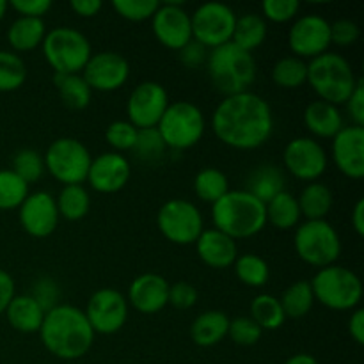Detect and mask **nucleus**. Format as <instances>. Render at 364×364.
Returning a JSON list of instances; mask_svg holds the SVG:
<instances>
[{
	"label": "nucleus",
	"mask_w": 364,
	"mask_h": 364,
	"mask_svg": "<svg viewBox=\"0 0 364 364\" xmlns=\"http://www.w3.org/2000/svg\"><path fill=\"white\" fill-rule=\"evenodd\" d=\"M46 32L43 18L18 16L7 28V43L16 52H32L43 45Z\"/></svg>",
	"instance_id": "27"
},
{
	"label": "nucleus",
	"mask_w": 364,
	"mask_h": 364,
	"mask_svg": "<svg viewBox=\"0 0 364 364\" xmlns=\"http://www.w3.org/2000/svg\"><path fill=\"white\" fill-rule=\"evenodd\" d=\"M160 137L167 149L185 151L198 144L206 132V117L196 103L180 102L169 103L164 116L156 124Z\"/></svg>",
	"instance_id": "8"
},
{
	"label": "nucleus",
	"mask_w": 364,
	"mask_h": 364,
	"mask_svg": "<svg viewBox=\"0 0 364 364\" xmlns=\"http://www.w3.org/2000/svg\"><path fill=\"white\" fill-rule=\"evenodd\" d=\"M55 198L46 191L31 192L18 208V220L25 233L32 238H46L59 224Z\"/></svg>",
	"instance_id": "19"
},
{
	"label": "nucleus",
	"mask_w": 364,
	"mask_h": 364,
	"mask_svg": "<svg viewBox=\"0 0 364 364\" xmlns=\"http://www.w3.org/2000/svg\"><path fill=\"white\" fill-rule=\"evenodd\" d=\"M230 316L220 309H210L196 316L191 326V338L198 347L208 348L219 345L228 336Z\"/></svg>",
	"instance_id": "26"
},
{
	"label": "nucleus",
	"mask_w": 364,
	"mask_h": 364,
	"mask_svg": "<svg viewBox=\"0 0 364 364\" xmlns=\"http://www.w3.org/2000/svg\"><path fill=\"white\" fill-rule=\"evenodd\" d=\"M208 48L198 43L196 39L188 41L187 45L181 50H178V55H180V60L183 66L191 68V70H196V68L206 64V59H208Z\"/></svg>",
	"instance_id": "50"
},
{
	"label": "nucleus",
	"mask_w": 364,
	"mask_h": 364,
	"mask_svg": "<svg viewBox=\"0 0 364 364\" xmlns=\"http://www.w3.org/2000/svg\"><path fill=\"white\" fill-rule=\"evenodd\" d=\"M274 85L281 89H299L308 84V60L295 55H284L272 66Z\"/></svg>",
	"instance_id": "35"
},
{
	"label": "nucleus",
	"mask_w": 364,
	"mask_h": 364,
	"mask_svg": "<svg viewBox=\"0 0 364 364\" xmlns=\"http://www.w3.org/2000/svg\"><path fill=\"white\" fill-rule=\"evenodd\" d=\"M251 318L262 331H277L287 322L279 299L270 294H259L252 299Z\"/></svg>",
	"instance_id": "37"
},
{
	"label": "nucleus",
	"mask_w": 364,
	"mask_h": 364,
	"mask_svg": "<svg viewBox=\"0 0 364 364\" xmlns=\"http://www.w3.org/2000/svg\"><path fill=\"white\" fill-rule=\"evenodd\" d=\"M191 21L192 39L201 43L205 48L213 50L231 41L237 13L228 4L206 2L191 14Z\"/></svg>",
	"instance_id": "12"
},
{
	"label": "nucleus",
	"mask_w": 364,
	"mask_h": 364,
	"mask_svg": "<svg viewBox=\"0 0 364 364\" xmlns=\"http://www.w3.org/2000/svg\"><path fill=\"white\" fill-rule=\"evenodd\" d=\"M235 276L249 288H262L270 279V267L262 256L242 255L233 263Z\"/></svg>",
	"instance_id": "38"
},
{
	"label": "nucleus",
	"mask_w": 364,
	"mask_h": 364,
	"mask_svg": "<svg viewBox=\"0 0 364 364\" xmlns=\"http://www.w3.org/2000/svg\"><path fill=\"white\" fill-rule=\"evenodd\" d=\"M7 2L6 0H0V21H2V18L6 16V13H7Z\"/></svg>",
	"instance_id": "58"
},
{
	"label": "nucleus",
	"mask_w": 364,
	"mask_h": 364,
	"mask_svg": "<svg viewBox=\"0 0 364 364\" xmlns=\"http://www.w3.org/2000/svg\"><path fill=\"white\" fill-rule=\"evenodd\" d=\"M169 283L156 272H146L135 277L128 287V306L142 315H155L167 306Z\"/></svg>",
	"instance_id": "22"
},
{
	"label": "nucleus",
	"mask_w": 364,
	"mask_h": 364,
	"mask_svg": "<svg viewBox=\"0 0 364 364\" xmlns=\"http://www.w3.org/2000/svg\"><path fill=\"white\" fill-rule=\"evenodd\" d=\"M14 295H16V284H14V279L9 276V272L0 269V315L6 313L7 306L11 304Z\"/></svg>",
	"instance_id": "53"
},
{
	"label": "nucleus",
	"mask_w": 364,
	"mask_h": 364,
	"mask_svg": "<svg viewBox=\"0 0 364 364\" xmlns=\"http://www.w3.org/2000/svg\"><path fill=\"white\" fill-rule=\"evenodd\" d=\"M127 297L114 288H102L89 297L84 313L95 334H116L128 320Z\"/></svg>",
	"instance_id": "14"
},
{
	"label": "nucleus",
	"mask_w": 364,
	"mask_h": 364,
	"mask_svg": "<svg viewBox=\"0 0 364 364\" xmlns=\"http://www.w3.org/2000/svg\"><path fill=\"white\" fill-rule=\"evenodd\" d=\"M45 169L53 180L66 185H82L87 180L92 155L87 146L75 137H59L46 148Z\"/></svg>",
	"instance_id": "10"
},
{
	"label": "nucleus",
	"mask_w": 364,
	"mask_h": 364,
	"mask_svg": "<svg viewBox=\"0 0 364 364\" xmlns=\"http://www.w3.org/2000/svg\"><path fill=\"white\" fill-rule=\"evenodd\" d=\"M39 338L46 350L63 361H75L87 354L95 343V331L84 309L73 304H57L43 318Z\"/></svg>",
	"instance_id": "2"
},
{
	"label": "nucleus",
	"mask_w": 364,
	"mask_h": 364,
	"mask_svg": "<svg viewBox=\"0 0 364 364\" xmlns=\"http://www.w3.org/2000/svg\"><path fill=\"white\" fill-rule=\"evenodd\" d=\"M159 6V0H114L112 2L114 11L128 21L151 20Z\"/></svg>",
	"instance_id": "45"
},
{
	"label": "nucleus",
	"mask_w": 364,
	"mask_h": 364,
	"mask_svg": "<svg viewBox=\"0 0 364 364\" xmlns=\"http://www.w3.org/2000/svg\"><path fill=\"white\" fill-rule=\"evenodd\" d=\"M361 36V28L354 20L348 18H340V20L331 23V45L338 46H352L358 43Z\"/></svg>",
	"instance_id": "47"
},
{
	"label": "nucleus",
	"mask_w": 364,
	"mask_h": 364,
	"mask_svg": "<svg viewBox=\"0 0 364 364\" xmlns=\"http://www.w3.org/2000/svg\"><path fill=\"white\" fill-rule=\"evenodd\" d=\"M263 336V331L251 316H237L230 320L228 327V338L240 347H252L258 343Z\"/></svg>",
	"instance_id": "44"
},
{
	"label": "nucleus",
	"mask_w": 364,
	"mask_h": 364,
	"mask_svg": "<svg viewBox=\"0 0 364 364\" xmlns=\"http://www.w3.org/2000/svg\"><path fill=\"white\" fill-rule=\"evenodd\" d=\"M198 302V290L192 287L187 281H178V283L169 284V297H167V304L173 306L174 309H185L194 308Z\"/></svg>",
	"instance_id": "48"
},
{
	"label": "nucleus",
	"mask_w": 364,
	"mask_h": 364,
	"mask_svg": "<svg viewBox=\"0 0 364 364\" xmlns=\"http://www.w3.org/2000/svg\"><path fill=\"white\" fill-rule=\"evenodd\" d=\"M137 134L139 130L130 123V121L117 119L112 121V123L107 127L105 141L107 144L112 148V151L123 155L124 151H132V149H134L135 141H137Z\"/></svg>",
	"instance_id": "43"
},
{
	"label": "nucleus",
	"mask_w": 364,
	"mask_h": 364,
	"mask_svg": "<svg viewBox=\"0 0 364 364\" xmlns=\"http://www.w3.org/2000/svg\"><path fill=\"white\" fill-rule=\"evenodd\" d=\"M267 212V224H272L276 230L288 231L299 226L301 220V208H299V201L294 194L288 191L279 192L274 196L269 203H265Z\"/></svg>",
	"instance_id": "31"
},
{
	"label": "nucleus",
	"mask_w": 364,
	"mask_h": 364,
	"mask_svg": "<svg viewBox=\"0 0 364 364\" xmlns=\"http://www.w3.org/2000/svg\"><path fill=\"white\" fill-rule=\"evenodd\" d=\"M151 28L156 41L169 50H181L192 41L191 13L181 2L160 4L151 18Z\"/></svg>",
	"instance_id": "18"
},
{
	"label": "nucleus",
	"mask_w": 364,
	"mask_h": 364,
	"mask_svg": "<svg viewBox=\"0 0 364 364\" xmlns=\"http://www.w3.org/2000/svg\"><path fill=\"white\" fill-rule=\"evenodd\" d=\"M294 247L299 258L315 269L334 265L341 256V238L327 219L306 220L295 228Z\"/></svg>",
	"instance_id": "9"
},
{
	"label": "nucleus",
	"mask_w": 364,
	"mask_h": 364,
	"mask_svg": "<svg viewBox=\"0 0 364 364\" xmlns=\"http://www.w3.org/2000/svg\"><path fill=\"white\" fill-rule=\"evenodd\" d=\"M283 166L297 180L318 181L329 166V155L322 142L313 137H295L284 146Z\"/></svg>",
	"instance_id": "13"
},
{
	"label": "nucleus",
	"mask_w": 364,
	"mask_h": 364,
	"mask_svg": "<svg viewBox=\"0 0 364 364\" xmlns=\"http://www.w3.org/2000/svg\"><path fill=\"white\" fill-rule=\"evenodd\" d=\"M80 75L91 91L114 92L123 87L130 78V63L123 53L103 50L89 57Z\"/></svg>",
	"instance_id": "17"
},
{
	"label": "nucleus",
	"mask_w": 364,
	"mask_h": 364,
	"mask_svg": "<svg viewBox=\"0 0 364 364\" xmlns=\"http://www.w3.org/2000/svg\"><path fill=\"white\" fill-rule=\"evenodd\" d=\"M348 334L358 345L364 343V311L361 308H355L350 311L348 318Z\"/></svg>",
	"instance_id": "55"
},
{
	"label": "nucleus",
	"mask_w": 364,
	"mask_h": 364,
	"mask_svg": "<svg viewBox=\"0 0 364 364\" xmlns=\"http://www.w3.org/2000/svg\"><path fill=\"white\" fill-rule=\"evenodd\" d=\"M304 127L309 134L318 139H333L341 128L345 127V119L341 110L333 103L315 100L304 109Z\"/></svg>",
	"instance_id": "24"
},
{
	"label": "nucleus",
	"mask_w": 364,
	"mask_h": 364,
	"mask_svg": "<svg viewBox=\"0 0 364 364\" xmlns=\"http://www.w3.org/2000/svg\"><path fill=\"white\" fill-rule=\"evenodd\" d=\"M71 11L80 18H92L103 9L102 0H71Z\"/></svg>",
	"instance_id": "54"
},
{
	"label": "nucleus",
	"mask_w": 364,
	"mask_h": 364,
	"mask_svg": "<svg viewBox=\"0 0 364 364\" xmlns=\"http://www.w3.org/2000/svg\"><path fill=\"white\" fill-rule=\"evenodd\" d=\"M301 215L306 220H323L331 213L334 205L333 191L322 181H311L302 188L297 198Z\"/></svg>",
	"instance_id": "29"
},
{
	"label": "nucleus",
	"mask_w": 364,
	"mask_h": 364,
	"mask_svg": "<svg viewBox=\"0 0 364 364\" xmlns=\"http://www.w3.org/2000/svg\"><path fill=\"white\" fill-rule=\"evenodd\" d=\"M284 364H320L318 359L311 354H306V352H299V354H294L291 358H288Z\"/></svg>",
	"instance_id": "57"
},
{
	"label": "nucleus",
	"mask_w": 364,
	"mask_h": 364,
	"mask_svg": "<svg viewBox=\"0 0 364 364\" xmlns=\"http://www.w3.org/2000/svg\"><path fill=\"white\" fill-rule=\"evenodd\" d=\"M213 228L233 240L256 237L267 226L265 203L245 188L230 191L212 205Z\"/></svg>",
	"instance_id": "3"
},
{
	"label": "nucleus",
	"mask_w": 364,
	"mask_h": 364,
	"mask_svg": "<svg viewBox=\"0 0 364 364\" xmlns=\"http://www.w3.org/2000/svg\"><path fill=\"white\" fill-rule=\"evenodd\" d=\"M27 80V64L16 52L0 50V92H13Z\"/></svg>",
	"instance_id": "39"
},
{
	"label": "nucleus",
	"mask_w": 364,
	"mask_h": 364,
	"mask_svg": "<svg viewBox=\"0 0 364 364\" xmlns=\"http://www.w3.org/2000/svg\"><path fill=\"white\" fill-rule=\"evenodd\" d=\"M28 194V185L18 174L0 169V210H18Z\"/></svg>",
	"instance_id": "40"
},
{
	"label": "nucleus",
	"mask_w": 364,
	"mask_h": 364,
	"mask_svg": "<svg viewBox=\"0 0 364 364\" xmlns=\"http://www.w3.org/2000/svg\"><path fill=\"white\" fill-rule=\"evenodd\" d=\"M350 223L355 233H358L359 237H363L364 235V199H358V203L354 205Z\"/></svg>",
	"instance_id": "56"
},
{
	"label": "nucleus",
	"mask_w": 364,
	"mask_h": 364,
	"mask_svg": "<svg viewBox=\"0 0 364 364\" xmlns=\"http://www.w3.org/2000/svg\"><path fill=\"white\" fill-rule=\"evenodd\" d=\"M267 32H269V25H267L265 18L262 14L245 13L242 16H237L231 43L237 45L238 48L252 53L265 43Z\"/></svg>",
	"instance_id": "30"
},
{
	"label": "nucleus",
	"mask_w": 364,
	"mask_h": 364,
	"mask_svg": "<svg viewBox=\"0 0 364 364\" xmlns=\"http://www.w3.org/2000/svg\"><path fill=\"white\" fill-rule=\"evenodd\" d=\"M210 124L215 137L228 148L252 151L272 137L274 112L263 96L245 91L220 100Z\"/></svg>",
	"instance_id": "1"
},
{
	"label": "nucleus",
	"mask_w": 364,
	"mask_h": 364,
	"mask_svg": "<svg viewBox=\"0 0 364 364\" xmlns=\"http://www.w3.org/2000/svg\"><path fill=\"white\" fill-rule=\"evenodd\" d=\"M55 205L59 217L70 223H77L91 210V194L84 185H66L55 198Z\"/></svg>",
	"instance_id": "33"
},
{
	"label": "nucleus",
	"mask_w": 364,
	"mask_h": 364,
	"mask_svg": "<svg viewBox=\"0 0 364 364\" xmlns=\"http://www.w3.org/2000/svg\"><path fill=\"white\" fill-rule=\"evenodd\" d=\"M315 302L333 311H354L363 299V281L354 270L343 265L323 267L309 281Z\"/></svg>",
	"instance_id": "6"
},
{
	"label": "nucleus",
	"mask_w": 364,
	"mask_h": 364,
	"mask_svg": "<svg viewBox=\"0 0 364 364\" xmlns=\"http://www.w3.org/2000/svg\"><path fill=\"white\" fill-rule=\"evenodd\" d=\"M196 251L199 259L210 269H228L233 267L238 258L237 240L220 233L215 228H208L196 240Z\"/></svg>",
	"instance_id": "23"
},
{
	"label": "nucleus",
	"mask_w": 364,
	"mask_h": 364,
	"mask_svg": "<svg viewBox=\"0 0 364 364\" xmlns=\"http://www.w3.org/2000/svg\"><path fill=\"white\" fill-rule=\"evenodd\" d=\"M192 188H194V194L198 196V199L213 205L230 192V181H228L226 174L217 167H203L196 174Z\"/></svg>",
	"instance_id": "36"
},
{
	"label": "nucleus",
	"mask_w": 364,
	"mask_h": 364,
	"mask_svg": "<svg viewBox=\"0 0 364 364\" xmlns=\"http://www.w3.org/2000/svg\"><path fill=\"white\" fill-rule=\"evenodd\" d=\"M331 156L334 166L350 180L364 178V127L345 124L331 139Z\"/></svg>",
	"instance_id": "20"
},
{
	"label": "nucleus",
	"mask_w": 364,
	"mask_h": 364,
	"mask_svg": "<svg viewBox=\"0 0 364 364\" xmlns=\"http://www.w3.org/2000/svg\"><path fill=\"white\" fill-rule=\"evenodd\" d=\"M279 302L287 318H304L313 309V304H315V295H313L309 281L301 279L291 283L283 291V295L279 297Z\"/></svg>",
	"instance_id": "34"
},
{
	"label": "nucleus",
	"mask_w": 364,
	"mask_h": 364,
	"mask_svg": "<svg viewBox=\"0 0 364 364\" xmlns=\"http://www.w3.org/2000/svg\"><path fill=\"white\" fill-rule=\"evenodd\" d=\"M31 295L39 302V306H41L45 311H48V309L55 308V306L59 304L60 290L59 287H57L55 281L50 279V277H41V279H38L34 283Z\"/></svg>",
	"instance_id": "49"
},
{
	"label": "nucleus",
	"mask_w": 364,
	"mask_h": 364,
	"mask_svg": "<svg viewBox=\"0 0 364 364\" xmlns=\"http://www.w3.org/2000/svg\"><path fill=\"white\" fill-rule=\"evenodd\" d=\"M7 6L13 7L20 16L27 18H43L52 9L50 0H11Z\"/></svg>",
	"instance_id": "51"
},
{
	"label": "nucleus",
	"mask_w": 364,
	"mask_h": 364,
	"mask_svg": "<svg viewBox=\"0 0 364 364\" xmlns=\"http://www.w3.org/2000/svg\"><path fill=\"white\" fill-rule=\"evenodd\" d=\"M284 185H287V178H284L283 169L274 164H262L249 174L245 191L262 203H269L274 196L284 191Z\"/></svg>",
	"instance_id": "28"
},
{
	"label": "nucleus",
	"mask_w": 364,
	"mask_h": 364,
	"mask_svg": "<svg viewBox=\"0 0 364 364\" xmlns=\"http://www.w3.org/2000/svg\"><path fill=\"white\" fill-rule=\"evenodd\" d=\"M301 11V2L299 0H265L262 2V16L265 21H274V23H288L295 20Z\"/></svg>",
	"instance_id": "46"
},
{
	"label": "nucleus",
	"mask_w": 364,
	"mask_h": 364,
	"mask_svg": "<svg viewBox=\"0 0 364 364\" xmlns=\"http://www.w3.org/2000/svg\"><path fill=\"white\" fill-rule=\"evenodd\" d=\"M130 176V160L121 153L105 151L92 159L85 181L100 194H116L127 187Z\"/></svg>",
	"instance_id": "21"
},
{
	"label": "nucleus",
	"mask_w": 364,
	"mask_h": 364,
	"mask_svg": "<svg viewBox=\"0 0 364 364\" xmlns=\"http://www.w3.org/2000/svg\"><path fill=\"white\" fill-rule=\"evenodd\" d=\"M358 80L352 64L341 53L326 52L308 63V84L322 102L345 105Z\"/></svg>",
	"instance_id": "5"
},
{
	"label": "nucleus",
	"mask_w": 364,
	"mask_h": 364,
	"mask_svg": "<svg viewBox=\"0 0 364 364\" xmlns=\"http://www.w3.org/2000/svg\"><path fill=\"white\" fill-rule=\"evenodd\" d=\"M53 84H55L57 92H59L60 102L68 109L84 110L91 103L92 91L80 73L53 75Z\"/></svg>",
	"instance_id": "32"
},
{
	"label": "nucleus",
	"mask_w": 364,
	"mask_h": 364,
	"mask_svg": "<svg viewBox=\"0 0 364 364\" xmlns=\"http://www.w3.org/2000/svg\"><path fill=\"white\" fill-rule=\"evenodd\" d=\"M11 171H13L14 174H18V176L31 187L32 183L41 180L43 174L46 173L45 160H43L41 153L36 151V149H20V151L14 153Z\"/></svg>",
	"instance_id": "41"
},
{
	"label": "nucleus",
	"mask_w": 364,
	"mask_h": 364,
	"mask_svg": "<svg viewBox=\"0 0 364 364\" xmlns=\"http://www.w3.org/2000/svg\"><path fill=\"white\" fill-rule=\"evenodd\" d=\"M156 226L162 237L176 245H192L205 231V219L188 199H169L156 213Z\"/></svg>",
	"instance_id": "11"
},
{
	"label": "nucleus",
	"mask_w": 364,
	"mask_h": 364,
	"mask_svg": "<svg viewBox=\"0 0 364 364\" xmlns=\"http://www.w3.org/2000/svg\"><path fill=\"white\" fill-rule=\"evenodd\" d=\"M206 71L213 87L226 98L249 91L258 75V66L252 53L238 48L230 41L210 50Z\"/></svg>",
	"instance_id": "4"
},
{
	"label": "nucleus",
	"mask_w": 364,
	"mask_h": 364,
	"mask_svg": "<svg viewBox=\"0 0 364 364\" xmlns=\"http://www.w3.org/2000/svg\"><path fill=\"white\" fill-rule=\"evenodd\" d=\"M45 309L39 306V302L28 295H14L11 304L6 309V318L14 331L21 334H34L41 329L43 318H45Z\"/></svg>",
	"instance_id": "25"
},
{
	"label": "nucleus",
	"mask_w": 364,
	"mask_h": 364,
	"mask_svg": "<svg viewBox=\"0 0 364 364\" xmlns=\"http://www.w3.org/2000/svg\"><path fill=\"white\" fill-rule=\"evenodd\" d=\"M347 112L350 116V124L355 127H364V82L363 78H359L358 85H355L354 92L350 95V98L347 100Z\"/></svg>",
	"instance_id": "52"
},
{
	"label": "nucleus",
	"mask_w": 364,
	"mask_h": 364,
	"mask_svg": "<svg viewBox=\"0 0 364 364\" xmlns=\"http://www.w3.org/2000/svg\"><path fill=\"white\" fill-rule=\"evenodd\" d=\"M41 50L55 75L82 73L92 55L87 36L73 27H55L46 32Z\"/></svg>",
	"instance_id": "7"
},
{
	"label": "nucleus",
	"mask_w": 364,
	"mask_h": 364,
	"mask_svg": "<svg viewBox=\"0 0 364 364\" xmlns=\"http://www.w3.org/2000/svg\"><path fill=\"white\" fill-rule=\"evenodd\" d=\"M132 153L141 162L156 164L166 156L167 146L156 128H146V130H139L137 141H135Z\"/></svg>",
	"instance_id": "42"
},
{
	"label": "nucleus",
	"mask_w": 364,
	"mask_h": 364,
	"mask_svg": "<svg viewBox=\"0 0 364 364\" xmlns=\"http://www.w3.org/2000/svg\"><path fill=\"white\" fill-rule=\"evenodd\" d=\"M288 46L291 55L301 59H315L329 52L331 46V21L320 14H304L295 18L288 31Z\"/></svg>",
	"instance_id": "16"
},
{
	"label": "nucleus",
	"mask_w": 364,
	"mask_h": 364,
	"mask_svg": "<svg viewBox=\"0 0 364 364\" xmlns=\"http://www.w3.org/2000/svg\"><path fill=\"white\" fill-rule=\"evenodd\" d=\"M169 103V95L162 84L155 80L141 82L132 89L127 100L128 121L137 130L156 128Z\"/></svg>",
	"instance_id": "15"
}]
</instances>
